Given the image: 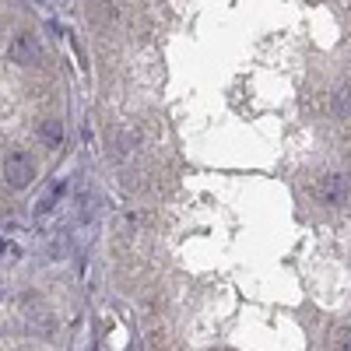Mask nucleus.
I'll return each instance as SVG.
<instances>
[{"label":"nucleus","instance_id":"1","mask_svg":"<svg viewBox=\"0 0 351 351\" xmlns=\"http://www.w3.org/2000/svg\"><path fill=\"white\" fill-rule=\"evenodd\" d=\"M8 56H11V64H18V67H39V64H43L39 43H36L32 36H28V32H18V36H11Z\"/></svg>","mask_w":351,"mask_h":351},{"label":"nucleus","instance_id":"2","mask_svg":"<svg viewBox=\"0 0 351 351\" xmlns=\"http://www.w3.org/2000/svg\"><path fill=\"white\" fill-rule=\"evenodd\" d=\"M337 351H351V327L341 330V344H337Z\"/></svg>","mask_w":351,"mask_h":351}]
</instances>
